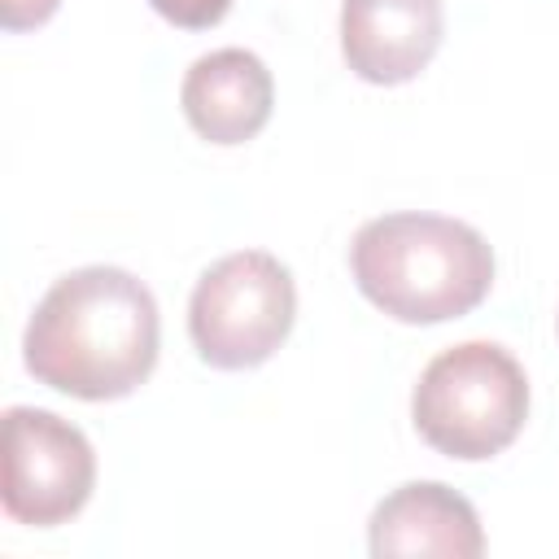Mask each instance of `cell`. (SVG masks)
<instances>
[{"label":"cell","mask_w":559,"mask_h":559,"mask_svg":"<svg viewBox=\"0 0 559 559\" xmlns=\"http://www.w3.org/2000/svg\"><path fill=\"white\" fill-rule=\"evenodd\" d=\"M367 546L376 559L384 555H445L476 559L485 555V533L476 507L441 480H411L393 489L367 524Z\"/></svg>","instance_id":"ba28073f"},{"label":"cell","mask_w":559,"mask_h":559,"mask_svg":"<svg viewBox=\"0 0 559 559\" xmlns=\"http://www.w3.org/2000/svg\"><path fill=\"white\" fill-rule=\"evenodd\" d=\"M179 105L201 140L245 144L266 127L271 105H275V83L258 52L214 48L188 66Z\"/></svg>","instance_id":"52a82bcc"},{"label":"cell","mask_w":559,"mask_h":559,"mask_svg":"<svg viewBox=\"0 0 559 559\" xmlns=\"http://www.w3.org/2000/svg\"><path fill=\"white\" fill-rule=\"evenodd\" d=\"M61 0H0V26L4 31H31L44 26L57 13Z\"/></svg>","instance_id":"30bf717a"},{"label":"cell","mask_w":559,"mask_h":559,"mask_svg":"<svg viewBox=\"0 0 559 559\" xmlns=\"http://www.w3.org/2000/svg\"><path fill=\"white\" fill-rule=\"evenodd\" d=\"M441 0H345L341 52L362 83H411L441 48Z\"/></svg>","instance_id":"8992f818"},{"label":"cell","mask_w":559,"mask_h":559,"mask_svg":"<svg viewBox=\"0 0 559 559\" xmlns=\"http://www.w3.org/2000/svg\"><path fill=\"white\" fill-rule=\"evenodd\" d=\"M297 314V288L280 258L266 249H240L218 258L192 288L188 332L197 354L218 371H245L266 362Z\"/></svg>","instance_id":"277c9868"},{"label":"cell","mask_w":559,"mask_h":559,"mask_svg":"<svg viewBox=\"0 0 559 559\" xmlns=\"http://www.w3.org/2000/svg\"><path fill=\"white\" fill-rule=\"evenodd\" d=\"M96 485V454L87 437L52 411H4V515L31 528L66 524L83 511Z\"/></svg>","instance_id":"5b68a950"},{"label":"cell","mask_w":559,"mask_h":559,"mask_svg":"<svg viewBox=\"0 0 559 559\" xmlns=\"http://www.w3.org/2000/svg\"><path fill=\"white\" fill-rule=\"evenodd\" d=\"M26 371L70 397L114 402L157 367V301L122 266L61 275L22 336Z\"/></svg>","instance_id":"6da1fadb"},{"label":"cell","mask_w":559,"mask_h":559,"mask_svg":"<svg viewBox=\"0 0 559 559\" xmlns=\"http://www.w3.org/2000/svg\"><path fill=\"white\" fill-rule=\"evenodd\" d=\"M358 293L397 323H445L476 310L493 284L489 240L445 214H384L349 245Z\"/></svg>","instance_id":"7a4b0ae2"},{"label":"cell","mask_w":559,"mask_h":559,"mask_svg":"<svg viewBox=\"0 0 559 559\" xmlns=\"http://www.w3.org/2000/svg\"><path fill=\"white\" fill-rule=\"evenodd\" d=\"M419 437L445 459H493L528 419L524 367L493 341H463L441 349L411 397Z\"/></svg>","instance_id":"3957f363"},{"label":"cell","mask_w":559,"mask_h":559,"mask_svg":"<svg viewBox=\"0 0 559 559\" xmlns=\"http://www.w3.org/2000/svg\"><path fill=\"white\" fill-rule=\"evenodd\" d=\"M166 22H175V26H183V31H205V26H214V22H223L227 17V9H231V0H148Z\"/></svg>","instance_id":"9c48e42d"}]
</instances>
